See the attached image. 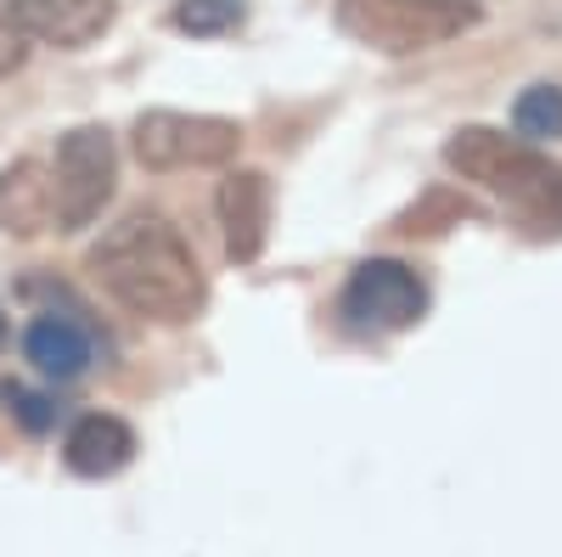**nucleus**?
<instances>
[{"label": "nucleus", "mask_w": 562, "mask_h": 557, "mask_svg": "<svg viewBox=\"0 0 562 557\" xmlns=\"http://www.w3.org/2000/svg\"><path fill=\"white\" fill-rule=\"evenodd\" d=\"M512 130L524 142H557L562 135V85H529L518 108H512Z\"/></svg>", "instance_id": "obj_13"}, {"label": "nucleus", "mask_w": 562, "mask_h": 557, "mask_svg": "<svg viewBox=\"0 0 562 557\" xmlns=\"http://www.w3.org/2000/svg\"><path fill=\"white\" fill-rule=\"evenodd\" d=\"M23 355L34 360V371H45V378L74 383V378H85V371H90V360H97V338H90L85 321L45 310V315H34V321H29V333H23Z\"/></svg>", "instance_id": "obj_9"}, {"label": "nucleus", "mask_w": 562, "mask_h": 557, "mask_svg": "<svg viewBox=\"0 0 562 557\" xmlns=\"http://www.w3.org/2000/svg\"><path fill=\"white\" fill-rule=\"evenodd\" d=\"M243 18H248L243 0H175V12H169V23L192 40H220L231 29H243Z\"/></svg>", "instance_id": "obj_12"}, {"label": "nucleus", "mask_w": 562, "mask_h": 557, "mask_svg": "<svg viewBox=\"0 0 562 557\" xmlns=\"http://www.w3.org/2000/svg\"><path fill=\"white\" fill-rule=\"evenodd\" d=\"M0 394H7V411L18 416L29 434H52V428H57V405L45 400V394H34V389H23V383H7Z\"/></svg>", "instance_id": "obj_15"}, {"label": "nucleus", "mask_w": 562, "mask_h": 557, "mask_svg": "<svg viewBox=\"0 0 562 557\" xmlns=\"http://www.w3.org/2000/svg\"><path fill=\"white\" fill-rule=\"evenodd\" d=\"M130 147L140 158V169L169 175V169H220L237 158L243 130L214 113H175V108H153L140 113L130 130Z\"/></svg>", "instance_id": "obj_4"}, {"label": "nucleus", "mask_w": 562, "mask_h": 557, "mask_svg": "<svg viewBox=\"0 0 562 557\" xmlns=\"http://www.w3.org/2000/svg\"><path fill=\"white\" fill-rule=\"evenodd\" d=\"M85 270L97 276L113 304H124L140 321H164V327H180L209 304V282L192 243L180 237V225L147 209L108 225L97 248L85 254Z\"/></svg>", "instance_id": "obj_1"}, {"label": "nucleus", "mask_w": 562, "mask_h": 557, "mask_svg": "<svg viewBox=\"0 0 562 557\" xmlns=\"http://www.w3.org/2000/svg\"><path fill=\"white\" fill-rule=\"evenodd\" d=\"M52 220H57V209H52V169H45L40 158H12L7 169H0V231L18 237V243H29Z\"/></svg>", "instance_id": "obj_11"}, {"label": "nucleus", "mask_w": 562, "mask_h": 557, "mask_svg": "<svg viewBox=\"0 0 562 557\" xmlns=\"http://www.w3.org/2000/svg\"><path fill=\"white\" fill-rule=\"evenodd\" d=\"M467 214H473V203H467V198H456V192H428L416 209H405V214L394 220V231H400V237H434V231H445V225H461Z\"/></svg>", "instance_id": "obj_14"}, {"label": "nucleus", "mask_w": 562, "mask_h": 557, "mask_svg": "<svg viewBox=\"0 0 562 557\" xmlns=\"http://www.w3.org/2000/svg\"><path fill=\"white\" fill-rule=\"evenodd\" d=\"M445 164L512 203L535 231H562V164H551L535 142L490 124H467L445 142Z\"/></svg>", "instance_id": "obj_2"}, {"label": "nucleus", "mask_w": 562, "mask_h": 557, "mask_svg": "<svg viewBox=\"0 0 562 557\" xmlns=\"http://www.w3.org/2000/svg\"><path fill=\"white\" fill-rule=\"evenodd\" d=\"M119 186V147L102 124H79L57 142V169H52V209L63 231L97 225L102 209L113 203Z\"/></svg>", "instance_id": "obj_5"}, {"label": "nucleus", "mask_w": 562, "mask_h": 557, "mask_svg": "<svg viewBox=\"0 0 562 557\" xmlns=\"http://www.w3.org/2000/svg\"><path fill=\"white\" fill-rule=\"evenodd\" d=\"M12 23L40 40V45H63V52H79V45L102 40L119 18V0H12Z\"/></svg>", "instance_id": "obj_8"}, {"label": "nucleus", "mask_w": 562, "mask_h": 557, "mask_svg": "<svg viewBox=\"0 0 562 557\" xmlns=\"http://www.w3.org/2000/svg\"><path fill=\"white\" fill-rule=\"evenodd\" d=\"M479 23L473 0H338V29L378 52H422Z\"/></svg>", "instance_id": "obj_3"}, {"label": "nucleus", "mask_w": 562, "mask_h": 557, "mask_svg": "<svg viewBox=\"0 0 562 557\" xmlns=\"http://www.w3.org/2000/svg\"><path fill=\"white\" fill-rule=\"evenodd\" d=\"M130 456H135V428L113 411L79 416V423L68 428V439H63V461L79 479H113V474L130 468Z\"/></svg>", "instance_id": "obj_10"}, {"label": "nucleus", "mask_w": 562, "mask_h": 557, "mask_svg": "<svg viewBox=\"0 0 562 557\" xmlns=\"http://www.w3.org/2000/svg\"><path fill=\"white\" fill-rule=\"evenodd\" d=\"M220 231H225V254L237 265H254L270 243V175L265 169H231L220 180Z\"/></svg>", "instance_id": "obj_7"}, {"label": "nucleus", "mask_w": 562, "mask_h": 557, "mask_svg": "<svg viewBox=\"0 0 562 557\" xmlns=\"http://www.w3.org/2000/svg\"><path fill=\"white\" fill-rule=\"evenodd\" d=\"M344 315L360 333H405L428 315V288H422V276L400 259H366V265L349 270Z\"/></svg>", "instance_id": "obj_6"}, {"label": "nucleus", "mask_w": 562, "mask_h": 557, "mask_svg": "<svg viewBox=\"0 0 562 557\" xmlns=\"http://www.w3.org/2000/svg\"><path fill=\"white\" fill-rule=\"evenodd\" d=\"M23 57H29V34L12 23V12H7V7H0V79L18 74V68H23Z\"/></svg>", "instance_id": "obj_16"}, {"label": "nucleus", "mask_w": 562, "mask_h": 557, "mask_svg": "<svg viewBox=\"0 0 562 557\" xmlns=\"http://www.w3.org/2000/svg\"><path fill=\"white\" fill-rule=\"evenodd\" d=\"M7 338H12V327H7V310H0V349H7Z\"/></svg>", "instance_id": "obj_17"}]
</instances>
